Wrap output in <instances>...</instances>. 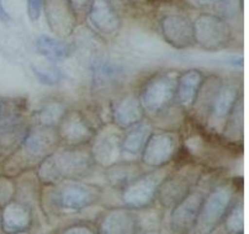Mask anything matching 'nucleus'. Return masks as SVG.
<instances>
[{
    "label": "nucleus",
    "mask_w": 249,
    "mask_h": 234,
    "mask_svg": "<svg viewBox=\"0 0 249 234\" xmlns=\"http://www.w3.org/2000/svg\"><path fill=\"white\" fill-rule=\"evenodd\" d=\"M180 70H158L149 75L137 89V95L147 118H152L174 102Z\"/></svg>",
    "instance_id": "5"
},
{
    "label": "nucleus",
    "mask_w": 249,
    "mask_h": 234,
    "mask_svg": "<svg viewBox=\"0 0 249 234\" xmlns=\"http://www.w3.org/2000/svg\"><path fill=\"white\" fill-rule=\"evenodd\" d=\"M42 13L50 31L61 40L72 37L80 25L68 0H43Z\"/></svg>",
    "instance_id": "16"
},
{
    "label": "nucleus",
    "mask_w": 249,
    "mask_h": 234,
    "mask_svg": "<svg viewBox=\"0 0 249 234\" xmlns=\"http://www.w3.org/2000/svg\"><path fill=\"white\" fill-rule=\"evenodd\" d=\"M103 200V189L85 180H63L41 185L40 207L47 218L69 217L90 208Z\"/></svg>",
    "instance_id": "1"
},
{
    "label": "nucleus",
    "mask_w": 249,
    "mask_h": 234,
    "mask_svg": "<svg viewBox=\"0 0 249 234\" xmlns=\"http://www.w3.org/2000/svg\"><path fill=\"white\" fill-rule=\"evenodd\" d=\"M68 107L61 99H48L41 102L37 109L30 112V121L32 125L56 128Z\"/></svg>",
    "instance_id": "26"
},
{
    "label": "nucleus",
    "mask_w": 249,
    "mask_h": 234,
    "mask_svg": "<svg viewBox=\"0 0 249 234\" xmlns=\"http://www.w3.org/2000/svg\"><path fill=\"white\" fill-rule=\"evenodd\" d=\"M222 77L217 74H210L206 75L201 84L197 98L194 102L193 107L189 111L188 116L190 117L193 122L196 123L200 127H204L205 121H206L207 112H209L211 102L220 88L221 83H222Z\"/></svg>",
    "instance_id": "22"
},
{
    "label": "nucleus",
    "mask_w": 249,
    "mask_h": 234,
    "mask_svg": "<svg viewBox=\"0 0 249 234\" xmlns=\"http://www.w3.org/2000/svg\"><path fill=\"white\" fill-rule=\"evenodd\" d=\"M221 226L225 229L226 234H242L244 231V201L241 192L237 194L236 199L228 208Z\"/></svg>",
    "instance_id": "30"
},
{
    "label": "nucleus",
    "mask_w": 249,
    "mask_h": 234,
    "mask_svg": "<svg viewBox=\"0 0 249 234\" xmlns=\"http://www.w3.org/2000/svg\"><path fill=\"white\" fill-rule=\"evenodd\" d=\"M137 217L138 233L157 234L162 229L163 208H157L153 205L142 210H135Z\"/></svg>",
    "instance_id": "29"
},
{
    "label": "nucleus",
    "mask_w": 249,
    "mask_h": 234,
    "mask_svg": "<svg viewBox=\"0 0 249 234\" xmlns=\"http://www.w3.org/2000/svg\"><path fill=\"white\" fill-rule=\"evenodd\" d=\"M117 9L124 13H140L148 6L146 0H111Z\"/></svg>",
    "instance_id": "35"
},
{
    "label": "nucleus",
    "mask_w": 249,
    "mask_h": 234,
    "mask_svg": "<svg viewBox=\"0 0 249 234\" xmlns=\"http://www.w3.org/2000/svg\"><path fill=\"white\" fill-rule=\"evenodd\" d=\"M206 170L205 167L190 160L173 165L172 170L159 186L156 202L163 210L169 211L196 186Z\"/></svg>",
    "instance_id": "6"
},
{
    "label": "nucleus",
    "mask_w": 249,
    "mask_h": 234,
    "mask_svg": "<svg viewBox=\"0 0 249 234\" xmlns=\"http://www.w3.org/2000/svg\"><path fill=\"white\" fill-rule=\"evenodd\" d=\"M91 86L95 90L105 91L116 88L124 80L127 72L119 62L107 57L96 56L89 62Z\"/></svg>",
    "instance_id": "18"
},
{
    "label": "nucleus",
    "mask_w": 249,
    "mask_h": 234,
    "mask_svg": "<svg viewBox=\"0 0 249 234\" xmlns=\"http://www.w3.org/2000/svg\"><path fill=\"white\" fill-rule=\"evenodd\" d=\"M16 196L15 178L0 174V210L13 202Z\"/></svg>",
    "instance_id": "33"
},
{
    "label": "nucleus",
    "mask_w": 249,
    "mask_h": 234,
    "mask_svg": "<svg viewBox=\"0 0 249 234\" xmlns=\"http://www.w3.org/2000/svg\"><path fill=\"white\" fill-rule=\"evenodd\" d=\"M4 234H34L31 231H22V232H15V233H4Z\"/></svg>",
    "instance_id": "41"
},
{
    "label": "nucleus",
    "mask_w": 249,
    "mask_h": 234,
    "mask_svg": "<svg viewBox=\"0 0 249 234\" xmlns=\"http://www.w3.org/2000/svg\"><path fill=\"white\" fill-rule=\"evenodd\" d=\"M68 1L72 5L79 22L82 24L84 21L85 15H87L88 10H89V8H90L91 3H93L94 0H68Z\"/></svg>",
    "instance_id": "38"
},
{
    "label": "nucleus",
    "mask_w": 249,
    "mask_h": 234,
    "mask_svg": "<svg viewBox=\"0 0 249 234\" xmlns=\"http://www.w3.org/2000/svg\"><path fill=\"white\" fill-rule=\"evenodd\" d=\"M43 0H26V11L31 22H37L42 15Z\"/></svg>",
    "instance_id": "37"
},
{
    "label": "nucleus",
    "mask_w": 249,
    "mask_h": 234,
    "mask_svg": "<svg viewBox=\"0 0 249 234\" xmlns=\"http://www.w3.org/2000/svg\"><path fill=\"white\" fill-rule=\"evenodd\" d=\"M181 131L156 130L152 132L140 157V163L146 169L163 168L174 163L181 152Z\"/></svg>",
    "instance_id": "10"
},
{
    "label": "nucleus",
    "mask_w": 249,
    "mask_h": 234,
    "mask_svg": "<svg viewBox=\"0 0 249 234\" xmlns=\"http://www.w3.org/2000/svg\"><path fill=\"white\" fill-rule=\"evenodd\" d=\"M31 69L36 79L41 84L47 86L58 85L59 83H62L64 77L63 72L53 63L51 66H36V64H34L31 67Z\"/></svg>",
    "instance_id": "31"
},
{
    "label": "nucleus",
    "mask_w": 249,
    "mask_h": 234,
    "mask_svg": "<svg viewBox=\"0 0 249 234\" xmlns=\"http://www.w3.org/2000/svg\"><path fill=\"white\" fill-rule=\"evenodd\" d=\"M221 0H181L179 5L188 10L211 11V9L220 3Z\"/></svg>",
    "instance_id": "36"
},
{
    "label": "nucleus",
    "mask_w": 249,
    "mask_h": 234,
    "mask_svg": "<svg viewBox=\"0 0 249 234\" xmlns=\"http://www.w3.org/2000/svg\"><path fill=\"white\" fill-rule=\"evenodd\" d=\"M158 30L163 40L175 50L195 47L193 19L185 11L163 13L158 19Z\"/></svg>",
    "instance_id": "15"
},
{
    "label": "nucleus",
    "mask_w": 249,
    "mask_h": 234,
    "mask_svg": "<svg viewBox=\"0 0 249 234\" xmlns=\"http://www.w3.org/2000/svg\"><path fill=\"white\" fill-rule=\"evenodd\" d=\"M170 164L163 168L147 169L138 178L131 181L127 186L120 190V201L122 207L130 210H142L156 203L157 192L165 176L172 170Z\"/></svg>",
    "instance_id": "9"
},
{
    "label": "nucleus",
    "mask_w": 249,
    "mask_h": 234,
    "mask_svg": "<svg viewBox=\"0 0 249 234\" xmlns=\"http://www.w3.org/2000/svg\"><path fill=\"white\" fill-rule=\"evenodd\" d=\"M148 6H163V5H179L181 0H146Z\"/></svg>",
    "instance_id": "39"
},
{
    "label": "nucleus",
    "mask_w": 249,
    "mask_h": 234,
    "mask_svg": "<svg viewBox=\"0 0 249 234\" xmlns=\"http://www.w3.org/2000/svg\"><path fill=\"white\" fill-rule=\"evenodd\" d=\"M205 77V73L196 68L180 70L175 89L174 102L186 114H189L196 100Z\"/></svg>",
    "instance_id": "21"
},
{
    "label": "nucleus",
    "mask_w": 249,
    "mask_h": 234,
    "mask_svg": "<svg viewBox=\"0 0 249 234\" xmlns=\"http://www.w3.org/2000/svg\"><path fill=\"white\" fill-rule=\"evenodd\" d=\"M153 131V125L147 117L137 125L124 131L121 142V160L140 162L141 154Z\"/></svg>",
    "instance_id": "20"
},
{
    "label": "nucleus",
    "mask_w": 249,
    "mask_h": 234,
    "mask_svg": "<svg viewBox=\"0 0 249 234\" xmlns=\"http://www.w3.org/2000/svg\"><path fill=\"white\" fill-rule=\"evenodd\" d=\"M238 192L233 179L218 180L205 195L196 221L188 234H215Z\"/></svg>",
    "instance_id": "4"
},
{
    "label": "nucleus",
    "mask_w": 249,
    "mask_h": 234,
    "mask_svg": "<svg viewBox=\"0 0 249 234\" xmlns=\"http://www.w3.org/2000/svg\"><path fill=\"white\" fill-rule=\"evenodd\" d=\"M0 21L4 22V24H9V22L11 21L10 14H9V11L5 9V6H4L1 0H0Z\"/></svg>",
    "instance_id": "40"
},
{
    "label": "nucleus",
    "mask_w": 249,
    "mask_h": 234,
    "mask_svg": "<svg viewBox=\"0 0 249 234\" xmlns=\"http://www.w3.org/2000/svg\"><path fill=\"white\" fill-rule=\"evenodd\" d=\"M96 234H140L136 211L126 207H111L96 219Z\"/></svg>",
    "instance_id": "19"
},
{
    "label": "nucleus",
    "mask_w": 249,
    "mask_h": 234,
    "mask_svg": "<svg viewBox=\"0 0 249 234\" xmlns=\"http://www.w3.org/2000/svg\"><path fill=\"white\" fill-rule=\"evenodd\" d=\"M122 133L124 131L115 127L111 122L104 123L96 130L88 146L96 168L105 169L121 160Z\"/></svg>",
    "instance_id": "14"
},
{
    "label": "nucleus",
    "mask_w": 249,
    "mask_h": 234,
    "mask_svg": "<svg viewBox=\"0 0 249 234\" xmlns=\"http://www.w3.org/2000/svg\"><path fill=\"white\" fill-rule=\"evenodd\" d=\"M89 147L59 146L35 170L41 185H52L63 180H84L95 170Z\"/></svg>",
    "instance_id": "3"
},
{
    "label": "nucleus",
    "mask_w": 249,
    "mask_h": 234,
    "mask_svg": "<svg viewBox=\"0 0 249 234\" xmlns=\"http://www.w3.org/2000/svg\"><path fill=\"white\" fill-rule=\"evenodd\" d=\"M43 234H57V233H43Z\"/></svg>",
    "instance_id": "43"
},
{
    "label": "nucleus",
    "mask_w": 249,
    "mask_h": 234,
    "mask_svg": "<svg viewBox=\"0 0 249 234\" xmlns=\"http://www.w3.org/2000/svg\"><path fill=\"white\" fill-rule=\"evenodd\" d=\"M1 226L4 233L31 231L34 226V212L29 206L14 200L1 208Z\"/></svg>",
    "instance_id": "23"
},
{
    "label": "nucleus",
    "mask_w": 249,
    "mask_h": 234,
    "mask_svg": "<svg viewBox=\"0 0 249 234\" xmlns=\"http://www.w3.org/2000/svg\"><path fill=\"white\" fill-rule=\"evenodd\" d=\"M186 116H188V114L183 111L175 102H173L167 109L149 118V121L156 130L181 131L183 132V130L185 128Z\"/></svg>",
    "instance_id": "28"
},
{
    "label": "nucleus",
    "mask_w": 249,
    "mask_h": 234,
    "mask_svg": "<svg viewBox=\"0 0 249 234\" xmlns=\"http://www.w3.org/2000/svg\"><path fill=\"white\" fill-rule=\"evenodd\" d=\"M244 111H243V95L239 96L234 105L233 110L228 117L227 122L223 127L220 136V141L231 148L239 149L242 147L244 138Z\"/></svg>",
    "instance_id": "25"
},
{
    "label": "nucleus",
    "mask_w": 249,
    "mask_h": 234,
    "mask_svg": "<svg viewBox=\"0 0 249 234\" xmlns=\"http://www.w3.org/2000/svg\"><path fill=\"white\" fill-rule=\"evenodd\" d=\"M57 234H96V227L91 222H75L59 229Z\"/></svg>",
    "instance_id": "34"
},
{
    "label": "nucleus",
    "mask_w": 249,
    "mask_h": 234,
    "mask_svg": "<svg viewBox=\"0 0 249 234\" xmlns=\"http://www.w3.org/2000/svg\"><path fill=\"white\" fill-rule=\"evenodd\" d=\"M0 234H4L3 226H1V210H0Z\"/></svg>",
    "instance_id": "42"
},
{
    "label": "nucleus",
    "mask_w": 249,
    "mask_h": 234,
    "mask_svg": "<svg viewBox=\"0 0 249 234\" xmlns=\"http://www.w3.org/2000/svg\"><path fill=\"white\" fill-rule=\"evenodd\" d=\"M83 22L105 42L114 41L122 29L121 14L111 0H94Z\"/></svg>",
    "instance_id": "12"
},
{
    "label": "nucleus",
    "mask_w": 249,
    "mask_h": 234,
    "mask_svg": "<svg viewBox=\"0 0 249 234\" xmlns=\"http://www.w3.org/2000/svg\"><path fill=\"white\" fill-rule=\"evenodd\" d=\"M146 170L147 169L140 162L120 160L107 168L103 169V175L106 184L111 189L120 191Z\"/></svg>",
    "instance_id": "24"
},
{
    "label": "nucleus",
    "mask_w": 249,
    "mask_h": 234,
    "mask_svg": "<svg viewBox=\"0 0 249 234\" xmlns=\"http://www.w3.org/2000/svg\"><path fill=\"white\" fill-rule=\"evenodd\" d=\"M58 147L56 128L31 123L19 146L3 162H0V171L4 175L16 178L26 171L36 170L38 165Z\"/></svg>",
    "instance_id": "2"
},
{
    "label": "nucleus",
    "mask_w": 249,
    "mask_h": 234,
    "mask_svg": "<svg viewBox=\"0 0 249 234\" xmlns=\"http://www.w3.org/2000/svg\"><path fill=\"white\" fill-rule=\"evenodd\" d=\"M144 118L146 114L138 99L137 90L126 91L111 102L110 122L119 130H128Z\"/></svg>",
    "instance_id": "17"
},
{
    "label": "nucleus",
    "mask_w": 249,
    "mask_h": 234,
    "mask_svg": "<svg viewBox=\"0 0 249 234\" xmlns=\"http://www.w3.org/2000/svg\"><path fill=\"white\" fill-rule=\"evenodd\" d=\"M243 10V0H221L211 9L210 13L220 16L226 21L231 22L238 19Z\"/></svg>",
    "instance_id": "32"
},
{
    "label": "nucleus",
    "mask_w": 249,
    "mask_h": 234,
    "mask_svg": "<svg viewBox=\"0 0 249 234\" xmlns=\"http://www.w3.org/2000/svg\"><path fill=\"white\" fill-rule=\"evenodd\" d=\"M241 95H243L242 83L238 79L223 78L220 88L212 100L202 130L211 136L220 138L228 117Z\"/></svg>",
    "instance_id": "11"
},
{
    "label": "nucleus",
    "mask_w": 249,
    "mask_h": 234,
    "mask_svg": "<svg viewBox=\"0 0 249 234\" xmlns=\"http://www.w3.org/2000/svg\"><path fill=\"white\" fill-rule=\"evenodd\" d=\"M35 47L43 58L53 64L66 61L72 54V48L66 41L50 35L38 36L35 41Z\"/></svg>",
    "instance_id": "27"
},
{
    "label": "nucleus",
    "mask_w": 249,
    "mask_h": 234,
    "mask_svg": "<svg viewBox=\"0 0 249 234\" xmlns=\"http://www.w3.org/2000/svg\"><path fill=\"white\" fill-rule=\"evenodd\" d=\"M98 128L93 125L84 110L68 107L56 127L59 146H89Z\"/></svg>",
    "instance_id": "13"
},
{
    "label": "nucleus",
    "mask_w": 249,
    "mask_h": 234,
    "mask_svg": "<svg viewBox=\"0 0 249 234\" xmlns=\"http://www.w3.org/2000/svg\"><path fill=\"white\" fill-rule=\"evenodd\" d=\"M218 181L216 171L207 169L199 184L169 210L168 227L173 234H188L196 221L206 192Z\"/></svg>",
    "instance_id": "7"
},
{
    "label": "nucleus",
    "mask_w": 249,
    "mask_h": 234,
    "mask_svg": "<svg viewBox=\"0 0 249 234\" xmlns=\"http://www.w3.org/2000/svg\"><path fill=\"white\" fill-rule=\"evenodd\" d=\"M195 47L206 52H217L230 47L234 40L232 24L210 11H200L193 19Z\"/></svg>",
    "instance_id": "8"
}]
</instances>
